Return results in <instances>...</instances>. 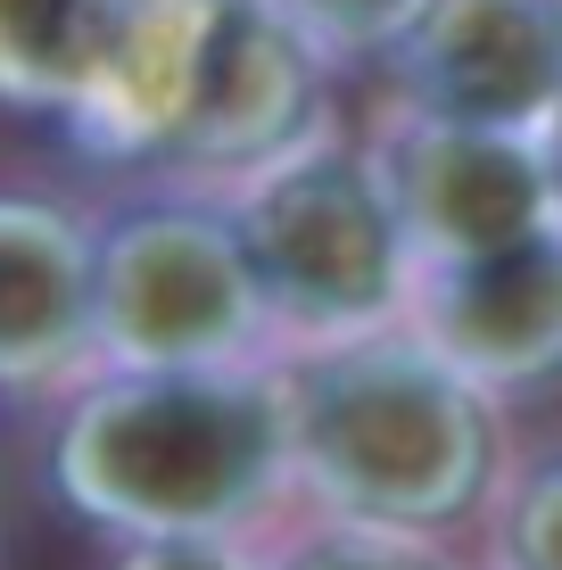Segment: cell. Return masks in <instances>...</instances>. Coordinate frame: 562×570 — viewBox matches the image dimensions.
I'll return each instance as SVG.
<instances>
[{"label": "cell", "mask_w": 562, "mask_h": 570, "mask_svg": "<svg viewBox=\"0 0 562 570\" xmlns=\"http://www.w3.org/2000/svg\"><path fill=\"white\" fill-rule=\"evenodd\" d=\"M289 488L323 521L447 538L505 488V405L405 323L282 356Z\"/></svg>", "instance_id": "1"}, {"label": "cell", "mask_w": 562, "mask_h": 570, "mask_svg": "<svg viewBox=\"0 0 562 570\" xmlns=\"http://www.w3.org/2000/svg\"><path fill=\"white\" fill-rule=\"evenodd\" d=\"M58 488L132 546L240 538L274 513V497H289L282 364L116 372L58 430Z\"/></svg>", "instance_id": "2"}, {"label": "cell", "mask_w": 562, "mask_h": 570, "mask_svg": "<svg viewBox=\"0 0 562 570\" xmlns=\"http://www.w3.org/2000/svg\"><path fill=\"white\" fill-rule=\"evenodd\" d=\"M231 232L248 248L257 298L274 314V340L289 356L390 331L414 306L422 265L405 248V224H397L390 183H381L373 141L315 132L306 149L240 174Z\"/></svg>", "instance_id": "3"}, {"label": "cell", "mask_w": 562, "mask_h": 570, "mask_svg": "<svg viewBox=\"0 0 562 570\" xmlns=\"http://www.w3.org/2000/svg\"><path fill=\"white\" fill-rule=\"evenodd\" d=\"M91 331L116 372L257 364L274 340V314L257 298L231 207H132L108 240H91Z\"/></svg>", "instance_id": "4"}, {"label": "cell", "mask_w": 562, "mask_h": 570, "mask_svg": "<svg viewBox=\"0 0 562 570\" xmlns=\"http://www.w3.org/2000/svg\"><path fill=\"white\" fill-rule=\"evenodd\" d=\"M373 157H381V183L397 199L405 248H414L422 273L505 257V248L562 224L538 132H480V125L397 108Z\"/></svg>", "instance_id": "5"}, {"label": "cell", "mask_w": 562, "mask_h": 570, "mask_svg": "<svg viewBox=\"0 0 562 570\" xmlns=\"http://www.w3.org/2000/svg\"><path fill=\"white\" fill-rule=\"evenodd\" d=\"M323 108H332V58L306 42L274 0H207L174 166L240 183V174L306 149L315 132H332Z\"/></svg>", "instance_id": "6"}, {"label": "cell", "mask_w": 562, "mask_h": 570, "mask_svg": "<svg viewBox=\"0 0 562 570\" xmlns=\"http://www.w3.org/2000/svg\"><path fill=\"white\" fill-rule=\"evenodd\" d=\"M381 67L414 116L546 132L562 100V0H422Z\"/></svg>", "instance_id": "7"}, {"label": "cell", "mask_w": 562, "mask_h": 570, "mask_svg": "<svg viewBox=\"0 0 562 570\" xmlns=\"http://www.w3.org/2000/svg\"><path fill=\"white\" fill-rule=\"evenodd\" d=\"M405 331L431 340L496 405L562 389V224L480 265L422 273Z\"/></svg>", "instance_id": "8"}, {"label": "cell", "mask_w": 562, "mask_h": 570, "mask_svg": "<svg viewBox=\"0 0 562 570\" xmlns=\"http://www.w3.org/2000/svg\"><path fill=\"white\" fill-rule=\"evenodd\" d=\"M83 347H100L91 240L50 207L0 199V381H42Z\"/></svg>", "instance_id": "9"}, {"label": "cell", "mask_w": 562, "mask_h": 570, "mask_svg": "<svg viewBox=\"0 0 562 570\" xmlns=\"http://www.w3.org/2000/svg\"><path fill=\"white\" fill-rule=\"evenodd\" d=\"M132 0H0V100L75 108Z\"/></svg>", "instance_id": "10"}, {"label": "cell", "mask_w": 562, "mask_h": 570, "mask_svg": "<svg viewBox=\"0 0 562 570\" xmlns=\"http://www.w3.org/2000/svg\"><path fill=\"white\" fill-rule=\"evenodd\" d=\"M496 570H562V439L505 463V488L489 504Z\"/></svg>", "instance_id": "11"}, {"label": "cell", "mask_w": 562, "mask_h": 570, "mask_svg": "<svg viewBox=\"0 0 562 570\" xmlns=\"http://www.w3.org/2000/svg\"><path fill=\"white\" fill-rule=\"evenodd\" d=\"M265 570H463L447 554V538L422 529H373V521H323Z\"/></svg>", "instance_id": "12"}, {"label": "cell", "mask_w": 562, "mask_h": 570, "mask_svg": "<svg viewBox=\"0 0 562 570\" xmlns=\"http://www.w3.org/2000/svg\"><path fill=\"white\" fill-rule=\"evenodd\" d=\"M274 9L332 58V67H347V58H390L397 33L422 17V0H274Z\"/></svg>", "instance_id": "13"}, {"label": "cell", "mask_w": 562, "mask_h": 570, "mask_svg": "<svg viewBox=\"0 0 562 570\" xmlns=\"http://www.w3.org/2000/svg\"><path fill=\"white\" fill-rule=\"evenodd\" d=\"M116 570H265L240 554V538H166V546H132Z\"/></svg>", "instance_id": "14"}, {"label": "cell", "mask_w": 562, "mask_h": 570, "mask_svg": "<svg viewBox=\"0 0 562 570\" xmlns=\"http://www.w3.org/2000/svg\"><path fill=\"white\" fill-rule=\"evenodd\" d=\"M538 149H546V183H554V215H562V100L546 116V132H538Z\"/></svg>", "instance_id": "15"}]
</instances>
